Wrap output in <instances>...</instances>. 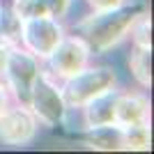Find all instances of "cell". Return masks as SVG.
<instances>
[{"mask_svg": "<svg viewBox=\"0 0 154 154\" xmlns=\"http://www.w3.org/2000/svg\"><path fill=\"white\" fill-rule=\"evenodd\" d=\"M9 44H0V76L5 74V67H7V58H9Z\"/></svg>", "mask_w": 154, "mask_h": 154, "instance_id": "cell-17", "label": "cell"}, {"mask_svg": "<svg viewBox=\"0 0 154 154\" xmlns=\"http://www.w3.org/2000/svg\"><path fill=\"white\" fill-rule=\"evenodd\" d=\"M7 108V92L0 88V115H2V110Z\"/></svg>", "mask_w": 154, "mask_h": 154, "instance_id": "cell-18", "label": "cell"}, {"mask_svg": "<svg viewBox=\"0 0 154 154\" xmlns=\"http://www.w3.org/2000/svg\"><path fill=\"white\" fill-rule=\"evenodd\" d=\"M37 134V117L26 103L19 106H7L0 115V140L5 145H28Z\"/></svg>", "mask_w": 154, "mask_h": 154, "instance_id": "cell-6", "label": "cell"}, {"mask_svg": "<svg viewBox=\"0 0 154 154\" xmlns=\"http://www.w3.org/2000/svg\"><path fill=\"white\" fill-rule=\"evenodd\" d=\"M88 58H90V46L83 37H62L46 60L53 69V76L69 78L71 74L81 71L88 64Z\"/></svg>", "mask_w": 154, "mask_h": 154, "instance_id": "cell-7", "label": "cell"}, {"mask_svg": "<svg viewBox=\"0 0 154 154\" xmlns=\"http://www.w3.org/2000/svg\"><path fill=\"white\" fill-rule=\"evenodd\" d=\"M124 0H88V5L94 9V12H108V9H115L120 7Z\"/></svg>", "mask_w": 154, "mask_h": 154, "instance_id": "cell-15", "label": "cell"}, {"mask_svg": "<svg viewBox=\"0 0 154 154\" xmlns=\"http://www.w3.org/2000/svg\"><path fill=\"white\" fill-rule=\"evenodd\" d=\"M129 67L136 81L143 88H149L152 85V46H134Z\"/></svg>", "mask_w": 154, "mask_h": 154, "instance_id": "cell-10", "label": "cell"}, {"mask_svg": "<svg viewBox=\"0 0 154 154\" xmlns=\"http://www.w3.org/2000/svg\"><path fill=\"white\" fill-rule=\"evenodd\" d=\"M62 37H64L62 26L53 16H37V19L21 21V37L19 39L23 42L26 51H30L37 60L48 58Z\"/></svg>", "mask_w": 154, "mask_h": 154, "instance_id": "cell-4", "label": "cell"}, {"mask_svg": "<svg viewBox=\"0 0 154 154\" xmlns=\"http://www.w3.org/2000/svg\"><path fill=\"white\" fill-rule=\"evenodd\" d=\"M92 134L88 138V145L94 149H106V152H113V149H122V129L117 124H110V127H97L90 129Z\"/></svg>", "mask_w": 154, "mask_h": 154, "instance_id": "cell-11", "label": "cell"}, {"mask_svg": "<svg viewBox=\"0 0 154 154\" xmlns=\"http://www.w3.org/2000/svg\"><path fill=\"white\" fill-rule=\"evenodd\" d=\"M129 30L134 35L136 46H152V23H149V16L145 12L134 21V26L129 28Z\"/></svg>", "mask_w": 154, "mask_h": 154, "instance_id": "cell-14", "label": "cell"}, {"mask_svg": "<svg viewBox=\"0 0 154 154\" xmlns=\"http://www.w3.org/2000/svg\"><path fill=\"white\" fill-rule=\"evenodd\" d=\"M143 14V7L131 5V7H115L108 12H94L92 16L81 23V32L85 35L88 46H94L97 51H106L110 46L120 44L129 28L134 26V21Z\"/></svg>", "mask_w": 154, "mask_h": 154, "instance_id": "cell-1", "label": "cell"}, {"mask_svg": "<svg viewBox=\"0 0 154 154\" xmlns=\"http://www.w3.org/2000/svg\"><path fill=\"white\" fill-rule=\"evenodd\" d=\"M115 99L117 94L113 90L103 92V94L90 99L88 103H83V122L88 129H97V127H110L115 124Z\"/></svg>", "mask_w": 154, "mask_h": 154, "instance_id": "cell-8", "label": "cell"}, {"mask_svg": "<svg viewBox=\"0 0 154 154\" xmlns=\"http://www.w3.org/2000/svg\"><path fill=\"white\" fill-rule=\"evenodd\" d=\"M28 108L32 110V115L39 122H44L46 127H58L64 120L67 113V103L62 99V92L48 74L39 69L37 78L30 88V99H28Z\"/></svg>", "mask_w": 154, "mask_h": 154, "instance_id": "cell-3", "label": "cell"}, {"mask_svg": "<svg viewBox=\"0 0 154 154\" xmlns=\"http://www.w3.org/2000/svg\"><path fill=\"white\" fill-rule=\"evenodd\" d=\"M39 74V64L37 58L26 48H9V58H7V67H5V76L9 83L12 94L19 99L21 103L28 106L30 99V88L35 83V78Z\"/></svg>", "mask_w": 154, "mask_h": 154, "instance_id": "cell-5", "label": "cell"}, {"mask_svg": "<svg viewBox=\"0 0 154 154\" xmlns=\"http://www.w3.org/2000/svg\"><path fill=\"white\" fill-rule=\"evenodd\" d=\"M12 14L19 16L21 21H26V19H37V16H51V9H48L46 0H14Z\"/></svg>", "mask_w": 154, "mask_h": 154, "instance_id": "cell-13", "label": "cell"}, {"mask_svg": "<svg viewBox=\"0 0 154 154\" xmlns=\"http://www.w3.org/2000/svg\"><path fill=\"white\" fill-rule=\"evenodd\" d=\"M120 129H122V149L143 152V149L152 147V136H149L147 122L131 124V127H120Z\"/></svg>", "mask_w": 154, "mask_h": 154, "instance_id": "cell-12", "label": "cell"}, {"mask_svg": "<svg viewBox=\"0 0 154 154\" xmlns=\"http://www.w3.org/2000/svg\"><path fill=\"white\" fill-rule=\"evenodd\" d=\"M48 2V9H51V16H62L69 7V0H46Z\"/></svg>", "mask_w": 154, "mask_h": 154, "instance_id": "cell-16", "label": "cell"}, {"mask_svg": "<svg viewBox=\"0 0 154 154\" xmlns=\"http://www.w3.org/2000/svg\"><path fill=\"white\" fill-rule=\"evenodd\" d=\"M149 101L143 94H117L115 99V124L131 127V124L147 122Z\"/></svg>", "mask_w": 154, "mask_h": 154, "instance_id": "cell-9", "label": "cell"}, {"mask_svg": "<svg viewBox=\"0 0 154 154\" xmlns=\"http://www.w3.org/2000/svg\"><path fill=\"white\" fill-rule=\"evenodd\" d=\"M115 88V71L110 67H83L81 71L64 78L60 88L67 108H81L90 99Z\"/></svg>", "mask_w": 154, "mask_h": 154, "instance_id": "cell-2", "label": "cell"}]
</instances>
